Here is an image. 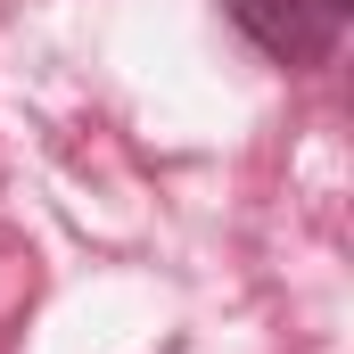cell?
<instances>
[{"instance_id":"obj_1","label":"cell","mask_w":354,"mask_h":354,"mask_svg":"<svg viewBox=\"0 0 354 354\" xmlns=\"http://www.w3.org/2000/svg\"><path fill=\"white\" fill-rule=\"evenodd\" d=\"M223 17L264 50L272 66H330L346 41L354 0H223Z\"/></svg>"}]
</instances>
